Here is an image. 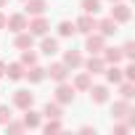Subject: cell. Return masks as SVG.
Returning a JSON list of instances; mask_svg holds the SVG:
<instances>
[{
  "mask_svg": "<svg viewBox=\"0 0 135 135\" xmlns=\"http://www.w3.org/2000/svg\"><path fill=\"white\" fill-rule=\"evenodd\" d=\"M24 127L27 130H40V124H42V111H35L32 106L29 109H24Z\"/></svg>",
  "mask_w": 135,
  "mask_h": 135,
  "instance_id": "cell-10",
  "label": "cell"
},
{
  "mask_svg": "<svg viewBox=\"0 0 135 135\" xmlns=\"http://www.w3.org/2000/svg\"><path fill=\"white\" fill-rule=\"evenodd\" d=\"M27 24H29V16H27V13H11V16L6 19V27H8L13 35H16V32H24Z\"/></svg>",
  "mask_w": 135,
  "mask_h": 135,
  "instance_id": "cell-8",
  "label": "cell"
},
{
  "mask_svg": "<svg viewBox=\"0 0 135 135\" xmlns=\"http://www.w3.org/2000/svg\"><path fill=\"white\" fill-rule=\"evenodd\" d=\"M48 29H50V24H48V19H45V16H32V19H29V24H27V32H32L35 37L48 35Z\"/></svg>",
  "mask_w": 135,
  "mask_h": 135,
  "instance_id": "cell-7",
  "label": "cell"
},
{
  "mask_svg": "<svg viewBox=\"0 0 135 135\" xmlns=\"http://www.w3.org/2000/svg\"><path fill=\"white\" fill-rule=\"evenodd\" d=\"M117 24H127L130 19H132V11H130V6L124 3V0H122V3H111V13H109Z\"/></svg>",
  "mask_w": 135,
  "mask_h": 135,
  "instance_id": "cell-4",
  "label": "cell"
},
{
  "mask_svg": "<svg viewBox=\"0 0 135 135\" xmlns=\"http://www.w3.org/2000/svg\"><path fill=\"white\" fill-rule=\"evenodd\" d=\"M42 117H45V119H61V117H64V106L56 103V101H48V103L42 106Z\"/></svg>",
  "mask_w": 135,
  "mask_h": 135,
  "instance_id": "cell-18",
  "label": "cell"
},
{
  "mask_svg": "<svg viewBox=\"0 0 135 135\" xmlns=\"http://www.w3.org/2000/svg\"><path fill=\"white\" fill-rule=\"evenodd\" d=\"M40 53H42V56H56V53H58V40L42 35V37H40Z\"/></svg>",
  "mask_w": 135,
  "mask_h": 135,
  "instance_id": "cell-15",
  "label": "cell"
},
{
  "mask_svg": "<svg viewBox=\"0 0 135 135\" xmlns=\"http://www.w3.org/2000/svg\"><path fill=\"white\" fill-rule=\"evenodd\" d=\"M19 61H21L24 66H32V64H37V53H35L32 48H24V50H21V58H19Z\"/></svg>",
  "mask_w": 135,
  "mask_h": 135,
  "instance_id": "cell-29",
  "label": "cell"
},
{
  "mask_svg": "<svg viewBox=\"0 0 135 135\" xmlns=\"http://www.w3.org/2000/svg\"><path fill=\"white\" fill-rule=\"evenodd\" d=\"M93 74H88V72H80L77 77H74V82H72V88L74 90H82V93H88L90 90V85H93V80H90Z\"/></svg>",
  "mask_w": 135,
  "mask_h": 135,
  "instance_id": "cell-22",
  "label": "cell"
},
{
  "mask_svg": "<svg viewBox=\"0 0 135 135\" xmlns=\"http://www.w3.org/2000/svg\"><path fill=\"white\" fill-rule=\"evenodd\" d=\"M13 106L16 109H29V106H35V93L32 90H16L13 93Z\"/></svg>",
  "mask_w": 135,
  "mask_h": 135,
  "instance_id": "cell-9",
  "label": "cell"
},
{
  "mask_svg": "<svg viewBox=\"0 0 135 135\" xmlns=\"http://www.w3.org/2000/svg\"><path fill=\"white\" fill-rule=\"evenodd\" d=\"M64 64L69 69H80L82 66V53L80 50H64Z\"/></svg>",
  "mask_w": 135,
  "mask_h": 135,
  "instance_id": "cell-20",
  "label": "cell"
},
{
  "mask_svg": "<svg viewBox=\"0 0 135 135\" xmlns=\"http://www.w3.org/2000/svg\"><path fill=\"white\" fill-rule=\"evenodd\" d=\"M40 130H42L45 135H53V132H61L64 124H61V119H48L45 124H40Z\"/></svg>",
  "mask_w": 135,
  "mask_h": 135,
  "instance_id": "cell-25",
  "label": "cell"
},
{
  "mask_svg": "<svg viewBox=\"0 0 135 135\" xmlns=\"http://www.w3.org/2000/svg\"><path fill=\"white\" fill-rule=\"evenodd\" d=\"M95 32H101L103 37H114V35L119 32V24H117L111 16H106V19H101V21L95 24Z\"/></svg>",
  "mask_w": 135,
  "mask_h": 135,
  "instance_id": "cell-11",
  "label": "cell"
},
{
  "mask_svg": "<svg viewBox=\"0 0 135 135\" xmlns=\"http://www.w3.org/2000/svg\"><path fill=\"white\" fill-rule=\"evenodd\" d=\"M11 117H13V114H11V109H8V106H0V124H6Z\"/></svg>",
  "mask_w": 135,
  "mask_h": 135,
  "instance_id": "cell-33",
  "label": "cell"
},
{
  "mask_svg": "<svg viewBox=\"0 0 135 135\" xmlns=\"http://www.w3.org/2000/svg\"><path fill=\"white\" fill-rule=\"evenodd\" d=\"M122 56H124V61H135V42L132 40H127L122 45Z\"/></svg>",
  "mask_w": 135,
  "mask_h": 135,
  "instance_id": "cell-30",
  "label": "cell"
},
{
  "mask_svg": "<svg viewBox=\"0 0 135 135\" xmlns=\"http://www.w3.org/2000/svg\"><path fill=\"white\" fill-rule=\"evenodd\" d=\"M69 66H66L64 61H56V64H50L48 69H45V77H50L53 82H64V80H69Z\"/></svg>",
  "mask_w": 135,
  "mask_h": 135,
  "instance_id": "cell-2",
  "label": "cell"
},
{
  "mask_svg": "<svg viewBox=\"0 0 135 135\" xmlns=\"http://www.w3.org/2000/svg\"><path fill=\"white\" fill-rule=\"evenodd\" d=\"M90 101L95 103V106H101V103H106L109 101V85H90Z\"/></svg>",
  "mask_w": 135,
  "mask_h": 135,
  "instance_id": "cell-12",
  "label": "cell"
},
{
  "mask_svg": "<svg viewBox=\"0 0 135 135\" xmlns=\"http://www.w3.org/2000/svg\"><path fill=\"white\" fill-rule=\"evenodd\" d=\"M122 77L130 80V82H135V61H127V66L122 69Z\"/></svg>",
  "mask_w": 135,
  "mask_h": 135,
  "instance_id": "cell-31",
  "label": "cell"
},
{
  "mask_svg": "<svg viewBox=\"0 0 135 135\" xmlns=\"http://www.w3.org/2000/svg\"><path fill=\"white\" fill-rule=\"evenodd\" d=\"M103 48H106V37H103L101 32L85 35V50H88V53H101Z\"/></svg>",
  "mask_w": 135,
  "mask_h": 135,
  "instance_id": "cell-5",
  "label": "cell"
},
{
  "mask_svg": "<svg viewBox=\"0 0 135 135\" xmlns=\"http://www.w3.org/2000/svg\"><path fill=\"white\" fill-rule=\"evenodd\" d=\"M13 45H16L19 50H24V48H32V45H35V35H32V32H27V29H24V32H16V37H13Z\"/></svg>",
  "mask_w": 135,
  "mask_h": 135,
  "instance_id": "cell-19",
  "label": "cell"
},
{
  "mask_svg": "<svg viewBox=\"0 0 135 135\" xmlns=\"http://www.w3.org/2000/svg\"><path fill=\"white\" fill-rule=\"evenodd\" d=\"M74 93H77V90H74L69 82H66V80H64V82H56V103L69 106V103L74 101Z\"/></svg>",
  "mask_w": 135,
  "mask_h": 135,
  "instance_id": "cell-1",
  "label": "cell"
},
{
  "mask_svg": "<svg viewBox=\"0 0 135 135\" xmlns=\"http://www.w3.org/2000/svg\"><path fill=\"white\" fill-rule=\"evenodd\" d=\"M82 66L88 69V74H103L106 61H103V56H101V53H90L88 58H82Z\"/></svg>",
  "mask_w": 135,
  "mask_h": 135,
  "instance_id": "cell-3",
  "label": "cell"
},
{
  "mask_svg": "<svg viewBox=\"0 0 135 135\" xmlns=\"http://www.w3.org/2000/svg\"><path fill=\"white\" fill-rule=\"evenodd\" d=\"M119 98H122V101H132V98H135V82L122 80V82H119Z\"/></svg>",
  "mask_w": 135,
  "mask_h": 135,
  "instance_id": "cell-24",
  "label": "cell"
},
{
  "mask_svg": "<svg viewBox=\"0 0 135 135\" xmlns=\"http://www.w3.org/2000/svg\"><path fill=\"white\" fill-rule=\"evenodd\" d=\"M101 56H103V61H106V64H122V61H124L122 48H103V50H101Z\"/></svg>",
  "mask_w": 135,
  "mask_h": 135,
  "instance_id": "cell-21",
  "label": "cell"
},
{
  "mask_svg": "<svg viewBox=\"0 0 135 135\" xmlns=\"http://www.w3.org/2000/svg\"><path fill=\"white\" fill-rule=\"evenodd\" d=\"M77 29H74V21H61L58 24V37H74Z\"/></svg>",
  "mask_w": 135,
  "mask_h": 135,
  "instance_id": "cell-28",
  "label": "cell"
},
{
  "mask_svg": "<svg viewBox=\"0 0 135 135\" xmlns=\"http://www.w3.org/2000/svg\"><path fill=\"white\" fill-rule=\"evenodd\" d=\"M103 74H106V82H109V85H119V82L124 80V77H122V69H119V64H106Z\"/></svg>",
  "mask_w": 135,
  "mask_h": 135,
  "instance_id": "cell-17",
  "label": "cell"
},
{
  "mask_svg": "<svg viewBox=\"0 0 135 135\" xmlns=\"http://www.w3.org/2000/svg\"><path fill=\"white\" fill-rule=\"evenodd\" d=\"M95 24H98V19H95L93 13H82V16L74 21V29H77L80 35H90V32H95Z\"/></svg>",
  "mask_w": 135,
  "mask_h": 135,
  "instance_id": "cell-6",
  "label": "cell"
},
{
  "mask_svg": "<svg viewBox=\"0 0 135 135\" xmlns=\"http://www.w3.org/2000/svg\"><path fill=\"white\" fill-rule=\"evenodd\" d=\"M111 132H114V135H127V132H130V127H127V122H124V119H117V124L111 127Z\"/></svg>",
  "mask_w": 135,
  "mask_h": 135,
  "instance_id": "cell-32",
  "label": "cell"
},
{
  "mask_svg": "<svg viewBox=\"0 0 135 135\" xmlns=\"http://www.w3.org/2000/svg\"><path fill=\"white\" fill-rule=\"evenodd\" d=\"M24 3H27V0H24Z\"/></svg>",
  "mask_w": 135,
  "mask_h": 135,
  "instance_id": "cell-39",
  "label": "cell"
},
{
  "mask_svg": "<svg viewBox=\"0 0 135 135\" xmlns=\"http://www.w3.org/2000/svg\"><path fill=\"white\" fill-rule=\"evenodd\" d=\"M6 19H8V16H6L3 11H0V29H6Z\"/></svg>",
  "mask_w": 135,
  "mask_h": 135,
  "instance_id": "cell-35",
  "label": "cell"
},
{
  "mask_svg": "<svg viewBox=\"0 0 135 135\" xmlns=\"http://www.w3.org/2000/svg\"><path fill=\"white\" fill-rule=\"evenodd\" d=\"M3 77H6V64L0 61V80H3Z\"/></svg>",
  "mask_w": 135,
  "mask_h": 135,
  "instance_id": "cell-36",
  "label": "cell"
},
{
  "mask_svg": "<svg viewBox=\"0 0 135 135\" xmlns=\"http://www.w3.org/2000/svg\"><path fill=\"white\" fill-rule=\"evenodd\" d=\"M80 8H82V13H98L101 11V0H82V3H80Z\"/></svg>",
  "mask_w": 135,
  "mask_h": 135,
  "instance_id": "cell-27",
  "label": "cell"
},
{
  "mask_svg": "<svg viewBox=\"0 0 135 135\" xmlns=\"http://www.w3.org/2000/svg\"><path fill=\"white\" fill-rule=\"evenodd\" d=\"M3 127H6V132H8V135H21V132L27 130V127H24V122H16L13 117H11V119L3 124Z\"/></svg>",
  "mask_w": 135,
  "mask_h": 135,
  "instance_id": "cell-26",
  "label": "cell"
},
{
  "mask_svg": "<svg viewBox=\"0 0 135 135\" xmlns=\"http://www.w3.org/2000/svg\"><path fill=\"white\" fill-rule=\"evenodd\" d=\"M80 132H85V135H90V132H93V135H95V127H90V124H82V127H80Z\"/></svg>",
  "mask_w": 135,
  "mask_h": 135,
  "instance_id": "cell-34",
  "label": "cell"
},
{
  "mask_svg": "<svg viewBox=\"0 0 135 135\" xmlns=\"http://www.w3.org/2000/svg\"><path fill=\"white\" fill-rule=\"evenodd\" d=\"M48 11V0H27V16H45Z\"/></svg>",
  "mask_w": 135,
  "mask_h": 135,
  "instance_id": "cell-16",
  "label": "cell"
},
{
  "mask_svg": "<svg viewBox=\"0 0 135 135\" xmlns=\"http://www.w3.org/2000/svg\"><path fill=\"white\" fill-rule=\"evenodd\" d=\"M8 6V0H0V8H6Z\"/></svg>",
  "mask_w": 135,
  "mask_h": 135,
  "instance_id": "cell-37",
  "label": "cell"
},
{
  "mask_svg": "<svg viewBox=\"0 0 135 135\" xmlns=\"http://www.w3.org/2000/svg\"><path fill=\"white\" fill-rule=\"evenodd\" d=\"M111 3H122V0H111Z\"/></svg>",
  "mask_w": 135,
  "mask_h": 135,
  "instance_id": "cell-38",
  "label": "cell"
},
{
  "mask_svg": "<svg viewBox=\"0 0 135 135\" xmlns=\"http://www.w3.org/2000/svg\"><path fill=\"white\" fill-rule=\"evenodd\" d=\"M130 111H132L130 101H117V103L111 106V117H114V122H117V119H124V117H127Z\"/></svg>",
  "mask_w": 135,
  "mask_h": 135,
  "instance_id": "cell-23",
  "label": "cell"
},
{
  "mask_svg": "<svg viewBox=\"0 0 135 135\" xmlns=\"http://www.w3.org/2000/svg\"><path fill=\"white\" fill-rule=\"evenodd\" d=\"M24 69H27V66H24L21 61L6 64V77H8L11 82H19V80H24Z\"/></svg>",
  "mask_w": 135,
  "mask_h": 135,
  "instance_id": "cell-13",
  "label": "cell"
},
{
  "mask_svg": "<svg viewBox=\"0 0 135 135\" xmlns=\"http://www.w3.org/2000/svg\"><path fill=\"white\" fill-rule=\"evenodd\" d=\"M24 80H29L32 85H37V82L45 80V69H42L40 64H32V66H27V69H24Z\"/></svg>",
  "mask_w": 135,
  "mask_h": 135,
  "instance_id": "cell-14",
  "label": "cell"
}]
</instances>
